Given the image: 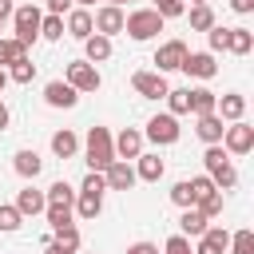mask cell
<instances>
[{"mask_svg":"<svg viewBox=\"0 0 254 254\" xmlns=\"http://www.w3.org/2000/svg\"><path fill=\"white\" fill-rule=\"evenodd\" d=\"M202 167H206V175H210V183H214L218 190H234V187H238L234 159L226 155L222 143H206V151H202Z\"/></svg>","mask_w":254,"mask_h":254,"instance_id":"obj_1","label":"cell"},{"mask_svg":"<svg viewBox=\"0 0 254 254\" xmlns=\"http://www.w3.org/2000/svg\"><path fill=\"white\" fill-rule=\"evenodd\" d=\"M163 16L155 12V8H135V12H123V32L135 40V44H147V40H155L159 32H163Z\"/></svg>","mask_w":254,"mask_h":254,"instance_id":"obj_2","label":"cell"},{"mask_svg":"<svg viewBox=\"0 0 254 254\" xmlns=\"http://www.w3.org/2000/svg\"><path fill=\"white\" fill-rule=\"evenodd\" d=\"M83 159H87V171H103V167L115 159V143H111V131H107V127H91V131H87Z\"/></svg>","mask_w":254,"mask_h":254,"instance_id":"obj_3","label":"cell"},{"mask_svg":"<svg viewBox=\"0 0 254 254\" xmlns=\"http://www.w3.org/2000/svg\"><path fill=\"white\" fill-rule=\"evenodd\" d=\"M40 20H44V12L36 8V4H20V8H12V40H20L24 48H32L36 40H40Z\"/></svg>","mask_w":254,"mask_h":254,"instance_id":"obj_4","label":"cell"},{"mask_svg":"<svg viewBox=\"0 0 254 254\" xmlns=\"http://www.w3.org/2000/svg\"><path fill=\"white\" fill-rule=\"evenodd\" d=\"M179 135H183V127H179V115H171V111L151 115L147 119V131H143V139H151L155 147H175Z\"/></svg>","mask_w":254,"mask_h":254,"instance_id":"obj_5","label":"cell"},{"mask_svg":"<svg viewBox=\"0 0 254 254\" xmlns=\"http://www.w3.org/2000/svg\"><path fill=\"white\" fill-rule=\"evenodd\" d=\"M218 143L226 147V155H230V159L250 155V151H254V127H250V123H242V119H234V123H226V127H222V139H218Z\"/></svg>","mask_w":254,"mask_h":254,"instance_id":"obj_6","label":"cell"},{"mask_svg":"<svg viewBox=\"0 0 254 254\" xmlns=\"http://www.w3.org/2000/svg\"><path fill=\"white\" fill-rule=\"evenodd\" d=\"M64 79H67L79 95H87V91H99V87H103L99 67H95V64H87V60H71V64H67V71H64Z\"/></svg>","mask_w":254,"mask_h":254,"instance_id":"obj_7","label":"cell"},{"mask_svg":"<svg viewBox=\"0 0 254 254\" xmlns=\"http://www.w3.org/2000/svg\"><path fill=\"white\" fill-rule=\"evenodd\" d=\"M179 71L190 75V79H214V75H218L214 52H187V60L179 64Z\"/></svg>","mask_w":254,"mask_h":254,"instance_id":"obj_8","label":"cell"},{"mask_svg":"<svg viewBox=\"0 0 254 254\" xmlns=\"http://www.w3.org/2000/svg\"><path fill=\"white\" fill-rule=\"evenodd\" d=\"M131 87H135L143 99H163L171 83H167V75H163V71H155V67H151V71H135V75H131Z\"/></svg>","mask_w":254,"mask_h":254,"instance_id":"obj_9","label":"cell"},{"mask_svg":"<svg viewBox=\"0 0 254 254\" xmlns=\"http://www.w3.org/2000/svg\"><path fill=\"white\" fill-rule=\"evenodd\" d=\"M44 103H48V107H64V111H71V107L79 103V91H75L67 79H48V83H44Z\"/></svg>","mask_w":254,"mask_h":254,"instance_id":"obj_10","label":"cell"},{"mask_svg":"<svg viewBox=\"0 0 254 254\" xmlns=\"http://www.w3.org/2000/svg\"><path fill=\"white\" fill-rule=\"evenodd\" d=\"M103 183H107V190H131L139 179H135V167L127 159H111L103 167Z\"/></svg>","mask_w":254,"mask_h":254,"instance_id":"obj_11","label":"cell"},{"mask_svg":"<svg viewBox=\"0 0 254 254\" xmlns=\"http://www.w3.org/2000/svg\"><path fill=\"white\" fill-rule=\"evenodd\" d=\"M187 60V44L183 40H167V44H159V52H155V71H179V64Z\"/></svg>","mask_w":254,"mask_h":254,"instance_id":"obj_12","label":"cell"},{"mask_svg":"<svg viewBox=\"0 0 254 254\" xmlns=\"http://www.w3.org/2000/svg\"><path fill=\"white\" fill-rule=\"evenodd\" d=\"M111 143H115V159H139L143 155V131L139 127H123L119 135H111Z\"/></svg>","mask_w":254,"mask_h":254,"instance_id":"obj_13","label":"cell"},{"mask_svg":"<svg viewBox=\"0 0 254 254\" xmlns=\"http://www.w3.org/2000/svg\"><path fill=\"white\" fill-rule=\"evenodd\" d=\"M91 24H95V32H99V36H119V32H123V8L103 4V8H95V12H91Z\"/></svg>","mask_w":254,"mask_h":254,"instance_id":"obj_14","label":"cell"},{"mask_svg":"<svg viewBox=\"0 0 254 254\" xmlns=\"http://www.w3.org/2000/svg\"><path fill=\"white\" fill-rule=\"evenodd\" d=\"M226 246H230V230H222V226H206V230L198 234L194 254H226Z\"/></svg>","mask_w":254,"mask_h":254,"instance_id":"obj_15","label":"cell"},{"mask_svg":"<svg viewBox=\"0 0 254 254\" xmlns=\"http://www.w3.org/2000/svg\"><path fill=\"white\" fill-rule=\"evenodd\" d=\"M64 32H67L71 40H87V36L95 32V24H91V8H71L67 20H64Z\"/></svg>","mask_w":254,"mask_h":254,"instance_id":"obj_16","label":"cell"},{"mask_svg":"<svg viewBox=\"0 0 254 254\" xmlns=\"http://www.w3.org/2000/svg\"><path fill=\"white\" fill-rule=\"evenodd\" d=\"M214 115H218L222 123H234V119H242V115H246V95H238V91H226V95H218V103H214Z\"/></svg>","mask_w":254,"mask_h":254,"instance_id":"obj_17","label":"cell"},{"mask_svg":"<svg viewBox=\"0 0 254 254\" xmlns=\"http://www.w3.org/2000/svg\"><path fill=\"white\" fill-rule=\"evenodd\" d=\"M12 171H16L20 179H28V183H32V179L44 171V159H40V151H32V147L16 151V155H12Z\"/></svg>","mask_w":254,"mask_h":254,"instance_id":"obj_18","label":"cell"},{"mask_svg":"<svg viewBox=\"0 0 254 254\" xmlns=\"http://www.w3.org/2000/svg\"><path fill=\"white\" fill-rule=\"evenodd\" d=\"M12 206H16V210H20L24 218H36V214H44L48 198H44V190H36V187L28 183V187H24L20 194H16V202H12Z\"/></svg>","mask_w":254,"mask_h":254,"instance_id":"obj_19","label":"cell"},{"mask_svg":"<svg viewBox=\"0 0 254 254\" xmlns=\"http://www.w3.org/2000/svg\"><path fill=\"white\" fill-rule=\"evenodd\" d=\"M206 226H210V218H206L198 206H183V214H179V234H187V238H198Z\"/></svg>","mask_w":254,"mask_h":254,"instance_id":"obj_20","label":"cell"},{"mask_svg":"<svg viewBox=\"0 0 254 254\" xmlns=\"http://www.w3.org/2000/svg\"><path fill=\"white\" fill-rule=\"evenodd\" d=\"M83 60H87V64H103V60H111V36L91 32V36L83 40Z\"/></svg>","mask_w":254,"mask_h":254,"instance_id":"obj_21","label":"cell"},{"mask_svg":"<svg viewBox=\"0 0 254 254\" xmlns=\"http://www.w3.org/2000/svg\"><path fill=\"white\" fill-rule=\"evenodd\" d=\"M163 171H167V163H163L159 155H139V159H135V179H139V183H159Z\"/></svg>","mask_w":254,"mask_h":254,"instance_id":"obj_22","label":"cell"},{"mask_svg":"<svg viewBox=\"0 0 254 254\" xmlns=\"http://www.w3.org/2000/svg\"><path fill=\"white\" fill-rule=\"evenodd\" d=\"M222 127H226V123H222L214 111H210V115H194V135H198L202 143H218V139H222Z\"/></svg>","mask_w":254,"mask_h":254,"instance_id":"obj_23","label":"cell"},{"mask_svg":"<svg viewBox=\"0 0 254 254\" xmlns=\"http://www.w3.org/2000/svg\"><path fill=\"white\" fill-rule=\"evenodd\" d=\"M52 155H56V159H75V155H79V135L67 131V127L56 131V135H52Z\"/></svg>","mask_w":254,"mask_h":254,"instance_id":"obj_24","label":"cell"},{"mask_svg":"<svg viewBox=\"0 0 254 254\" xmlns=\"http://www.w3.org/2000/svg\"><path fill=\"white\" fill-rule=\"evenodd\" d=\"M83 222H95L99 214H103V194H83V190H75V206H71Z\"/></svg>","mask_w":254,"mask_h":254,"instance_id":"obj_25","label":"cell"},{"mask_svg":"<svg viewBox=\"0 0 254 254\" xmlns=\"http://www.w3.org/2000/svg\"><path fill=\"white\" fill-rule=\"evenodd\" d=\"M226 52L250 56V52H254V32H250V28H226Z\"/></svg>","mask_w":254,"mask_h":254,"instance_id":"obj_26","label":"cell"},{"mask_svg":"<svg viewBox=\"0 0 254 254\" xmlns=\"http://www.w3.org/2000/svg\"><path fill=\"white\" fill-rule=\"evenodd\" d=\"M218 103V95L210 87H190V115H210Z\"/></svg>","mask_w":254,"mask_h":254,"instance_id":"obj_27","label":"cell"},{"mask_svg":"<svg viewBox=\"0 0 254 254\" xmlns=\"http://www.w3.org/2000/svg\"><path fill=\"white\" fill-rule=\"evenodd\" d=\"M187 20H190V32H206V28H214V24H218V20H214V12H210V4H190Z\"/></svg>","mask_w":254,"mask_h":254,"instance_id":"obj_28","label":"cell"},{"mask_svg":"<svg viewBox=\"0 0 254 254\" xmlns=\"http://www.w3.org/2000/svg\"><path fill=\"white\" fill-rule=\"evenodd\" d=\"M167 107L171 115H190V87H167Z\"/></svg>","mask_w":254,"mask_h":254,"instance_id":"obj_29","label":"cell"},{"mask_svg":"<svg viewBox=\"0 0 254 254\" xmlns=\"http://www.w3.org/2000/svg\"><path fill=\"white\" fill-rule=\"evenodd\" d=\"M44 218H48L52 230H60V226L75 222V210H71V206H60V202H48V206H44Z\"/></svg>","mask_w":254,"mask_h":254,"instance_id":"obj_30","label":"cell"},{"mask_svg":"<svg viewBox=\"0 0 254 254\" xmlns=\"http://www.w3.org/2000/svg\"><path fill=\"white\" fill-rule=\"evenodd\" d=\"M24 56H28V48H24L20 40H12V36L4 40V36H0V67H12V64L24 60Z\"/></svg>","mask_w":254,"mask_h":254,"instance_id":"obj_31","label":"cell"},{"mask_svg":"<svg viewBox=\"0 0 254 254\" xmlns=\"http://www.w3.org/2000/svg\"><path fill=\"white\" fill-rule=\"evenodd\" d=\"M4 71H8V83H32V79H36V64H32L28 56L16 60L12 67H4Z\"/></svg>","mask_w":254,"mask_h":254,"instance_id":"obj_32","label":"cell"},{"mask_svg":"<svg viewBox=\"0 0 254 254\" xmlns=\"http://www.w3.org/2000/svg\"><path fill=\"white\" fill-rule=\"evenodd\" d=\"M44 198H48V202H60V206H75V190H71L64 179H56V183L44 190Z\"/></svg>","mask_w":254,"mask_h":254,"instance_id":"obj_33","label":"cell"},{"mask_svg":"<svg viewBox=\"0 0 254 254\" xmlns=\"http://www.w3.org/2000/svg\"><path fill=\"white\" fill-rule=\"evenodd\" d=\"M194 206H198V210H202L206 218H218V214H222V190L214 187V190L198 194V198H194Z\"/></svg>","mask_w":254,"mask_h":254,"instance_id":"obj_34","label":"cell"},{"mask_svg":"<svg viewBox=\"0 0 254 254\" xmlns=\"http://www.w3.org/2000/svg\"><path fill=\"white\" fill-rule=\"evenodd\" d=\"M226 254H254V230H250V226L234 230V234H230V246H226Z\"/></svg>","mask_w":254,"mask_h":254,"instance_id":"obj_35","label":"cell"},{"mask_svg":"<svg viewBox=\"0 0 254 254\" xmlns=\"http://www.w3.org/2000/svg\"><path fill=\"white\" fill-rule=\"evenodd\" d=\"M40 40H64V16H52V12H44V20H40Z\"/></svg>","mask_w":254,"mask_h":254,"instance_id":"obj_36","label":"cell"},{"mask_svg":"<svg viewBox=\"0 0 254 254\" xmlns=\"http://www.w3.org/2000/svg\"><path fill=\"white\" fill-rule=\"evenodd\" d=\"M171 202L183 210V206H194V187H190V179H179L175 187H171Z\"/></svg>","mask_w":254,"mask_h":254,"instance_id":"obj_37","label":"cell"},{"mask_svg":"<svg viewBox=\"0 0 254 254\" xmlns=\"http://www.w3.org/2000/svg\"><path fill=\"white\" fill-rule=\"evenodd\" d=\"M20 222H24V214H20L12 202H0V230L12 234V230H20Z\"/></svg>","mask_w":254,"mask_h":254,"instance_id":"obj_38","label":"cell"},{"mask_svg":"<svg viewBox=\"0 0 254 254\" xmlns=\"http://www.w3.org/2000/svg\"><path fill=\"white\" fill-rule=\"evenodd\" d=\"M83 194H107V183H103V171H87L83 183H79Z\"/></svg>","mask_w":254,"mask_h":254,"instance_id":"obj_39","label":"cell"},{"mask_svg":"<svg viewBox=\"0 0 254 254\" xmlns=\"http://www.w3.org/2000/svg\"><path fill=\"white\" fill-rule=\"evenodd\" d=\"M52 238H56V242H64L67 250H79V226H75V222H67V226H60V230H52Z\"/></svg>","mask_w":254,"mask_h":254,"instance_id":"obj_40","label":"cell"},{"mask_svg":"<svg viewBox=\"0 0 254 254\" xmlns=\"http://www.w3.org/2000/svg\"><path fill=\"white\" fill-rule=\"evenodd\" d=\"M151 8H155L163 20H175V16H183V12H187V4H183V0H151Z\"/></svg>","mask_w":254,"mask_h":254,"instance_id":"obj_41","label":"cell"},{"mask_svg":"<svg viewBox=\"0 0 254 254\" xmlns=\"http://www.w3.org/2000/svg\"><path fill=\"white\" fill-rule=\"evenodd\" d=\"M163 254H194V250H190V238L187 234H171L167 246H163Z\"/></svg>","mask_w":254,"mask_h":254,"instance_id":"obj_42","label":"cell"},{"mask_svg":"<svg viewBox=\"0 0 254 254\" xmlns=\"http://www.w3.org/2000/svg\"><path fill=\"white\" fill-rule=\"evenodd\" d=\"M206 44H210V52H226V28L222 24L206 28Z\"/></svg>","mask_w":254,"mask_h":254,"instance_id":"obj_43","label":"cell"},{"mask_svg":"<svg viewBox=\"0 0 254 254\" xmlns=\"http://www.w3.org/2000/svg\"><path fill=\"white\" fill-rule=\"evenodd\" d=\"M44 8H48L52 16H67V12L75 8V4H71V0H44Z\"/></svg>","mask_w":254,"mask_h":254,"instance_id":"obj_44","label":"cell"},{"mask_svg":"<svg viewBox=\"0 0 254 254\" xmlns=\"http://www.w3.org/2000/svg\"><path fill=\"white\" fill-rule=\"evenodd\" d=\"M127 254H159V246H155V242H131Z\"/></svg>","mask_w":254,"mask_h":254,"instance_id":"obj_45","label":"cell"},{"mask_svg":"<svg viewBox=\"0 0 254 254\" xmlns=\"http://www.w3.org/2000/svg\"><path fill=\"white\" fill-rule=\"evenodd\" d=\"M44 254H75V250H67L64 242H56V238H48V242H44Z\"/></svg>","mask_w":254,"mask_h":254,"instance_id":"obj_46","label":"cell"},{"mask_svg":"<svg viewBox=\"0 0 254 254\" xmlns=\"http://www.w3.org/2000/svg\"><path fill=\"white\" fill-rule=\"evenodd\" d=\"M230 8H234L238 16H250V12H254V0H230Z\"/></svg>","mask_w":254,"mask_h":254,"instance_id":"obj_47","label":"cell"},{"mask_svg":"<svg viewBox=\"0 0 254 254\" xmlns=\"http://www.w3.org/2000/svg\"><path fill=\"white\" fill-rule=\"evenodd\" d=\"M12 8H16L12 0H0V20H8V16H12Z\"/></svg>","mask_w":254,"mask_h":254,"instance_id":"obj_48","label":"cell"},{"mask_svg":"<svg viewBox=\"0 0 254 254\" xmlns=\"http://www.w3.org/2000/svg\"><path fill=\"white\" fill-rule=\"evenodd\" d=\"M8 119H12V115H8V107H4V103H0V131H4V127H8Z\"/></svg>","mask_w":254,"mask_h":254,"instance_id":"obj_49","label":"cell"},{"mask_svg":"<svg viewBox=\"0 0 254 254\" xmlns=\"http://www.w3.org/2000/svg\"><path fill=\"white\" fill-rule=\"evenodd\" d=\"M75 8H95V0H71Z\"/></svg>","mask_w":254,"mask_h":254,"instance_id":"obj_50","label":"cell"},{"mask_svg":"<svg viewBox=\"0 0 254 254\" xmlns=\"http://www.w3.org/2000/svg\"><path fill=\"white\" fill-rule=\"evenodd\" d=\"M4 87H8V71L0 67V95H4Z\"/></svg>","mask_w":254,"mask_h":254,"instance_id":"obj_51","label":"cell"},{"mask_svg":"<svg viewBox=\"0 0 254 254\" xmlns=\"http://www.w3.org/2000/svg\"><path fill=\"white\" fill-rule=\"evenodd\" d=\"M107 4H115V8H123V4H135V0H107Z\"/></svg>","mask_w":254,"mask_h":254,"instance_id":"obj_52","label":"cell"},{"mask_svg":"<svg viewBox=\"0 0 254 254\" xmlns=\"http://www.w3.org/2000/svg\"><path fill=\"white\" fill-rule=\"evenodd\" d=\"M190 4H210V0H190Z\"/></svg>","mask_w":254,"mask_h":254,"instance_id":"obj_53","label":"cell"},{"mask_svg":"<svg viewBox=\"0 0 254 254\" xmlns=\"http://www.w3.org/2000/svg\"><path fill=\"white\" fill-rule=\"evenodd\" d=\"M75 254H95V250H75Z\"/></svg>","mask_w":254,"mask_h":254,"instance_id":"obj_54","label":"cell"},{"mask_svg":"<svg viewBox=\"0 0 254 254\" xmlns=\"http://www.w3.org/2000/svg\"><path fill=\"white\" fill-rule=\"evenodd\" d=\"M0 24H4V20H0Z\"/></svg>","mask_w":254,"mask_h":254,"instance_id":"obj_55","label":"cell"}]
</instances>
